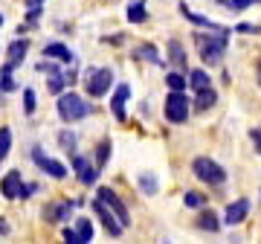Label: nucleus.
<instances>
[{"label": "nucleus", "mask_w": 261, "mask_h": 244, "mask_svg": "<svg viewBox=\"0 0 261 244\" xmlns=\"http://www.w3.org/2000/svg\"><path fill=\"white\" fill-rule=\"evenodd\" d=\"M226 38H229V32H195V44H197V53H200V58H203L206 64H221V58H224L226 53Z\"/></svg>", "instance_id": "nucleus-1"}, {"label": "nucleus", "mask_w": 261, "mask_h": 244, "mask_svg": "<svg viewBox=\"0 0 261 244\" xmlns=\"http://www.w3.org/2000/svg\"><path fill=\"white\" fill-rule=\"evenodd\" d=\"M56 111H58V116H61V122L73 125V122L84 119V116L90 113V102H84L82 96L73 93V90H64V93H58Z\"/></svg>", "instance_id": "nucleus-2"}, {"label": "nucleus", "mask_w": 261, "mask_h": 244, "mask_svg": "<svg viewBox=\"0 0 261 244\" xmlns=\"http://www.w3.org/2000/svg\"><path fill=\"white\" fill-rule=\"evenodd\" d=\"M192 99L186 96V90H168V96L163 99V113L171 125H186L189 113H192Z\"/></svg>", "instance_id": "nucleus-3"}, {"label": "nucleus", "mask_w": 261, "mask_h": 244, "mask_svg": "<svg viewBox=\"0 0 261 244\" xmlns=\"http://www.w3.org/2000/svg\"><path fill=\"white\" fill-rule=\"evenodd\" d=\"M82 82H84V90H87L90 99H102L113 87V70H108V67H87Z\"/></svg>", "instance_id": "nucleus-4"}, {"label": "nucleus", "mask_w": 261, "mask_h": 244, "mask_svg": "<svg viewBox=\"0 0 261 244\" xmlns=\"http://www.w3.org/2000/svg\"><path fill=\"white\" fill-rule=\"evenodd\" d=\"M192 172L200 183H209V186H224L226 183V169L221 163H215L212 157H195L192 160Z\"/></svg>", "instance_id": "nucleus-5"}, {"label": "nucleus", "mask_w": 261, "mask_h": 244, "mask_svg": "<svg viewBox=\"0 0 261 244\" xmlns=\"http://www.w3.org/2000/svg\"><path fill=\"white\" fill-rule=\"evenodd\" d=\"M93 215L99 218V221H102L105 233L111 235V238H119V235L125 233V227H122V221H119V218H116V212H113V209L108 207L105 201H99V198H96V201H93Z\"/></svg>", "instance_id": "nucleus-6"}, {"label": "nucleus", "mask_w": 261, "mask_h": 244, "mask_svg": "<svg viewBox=\"0 0 261 244\" xmlns=\"http://www.w3.org/2000/svg\"><path fill=\"white\" fill-rule=\"evenodd\" d=\"M73 172L75 178H79V183H84V186H93L96 180H99V166H96L90 157H84V154H73Z\"/></svg>", "instance_id": "nucleus-7"}, {"label": "nucleus", "mask_w": 261, "mask_h": 244, "mask_svg": "<svg viewBox=\"0 0 261 244\" xmlns=\"http://www.w3.org/2000/svg\"><path fill=\"white\" fill-rule=\"evenodd\" d=\"M73 207L75 201H49V204H44L41 215H44L47 224H64L67 218L73 215Z\"/></svg>", "instance_id": "nucleus-8"}, {"label": "nucleus", "mask_w": 261, "mask_h": 244, "mask_svg": "<svg viewBox=\"0 0 261 244\" xmlns=\"http://www.w3.org/2000/svg\"><path fill=\"white\" fill-rule=\"evenodd\" d=\"M96 198H99V201H105V204H108V207H111L113 212H116V218L122 221V227H130V212H128V207L122 204V198L116 195L113 189L99 186V189H96Z\"/></svg>", "instance_id": "nucleus-9"}, {"label": "nucleus", "mask_w": 261, "mask_h": 244, "mask_svg": "<svg viewBox=\"0 0 261 244\" xmlns=\"http://www.w3.org/2000/svg\"><path fill=\"white\" fill-rule=\"evenodd\" d=\"M32 160H35V166L41 172H47L49 178H56V180H64L67 178V166H64V163H58V160L47 157V154L38 149V145L32 149Z\"/></svg>", "instance_id": "nucleus-10"}, {"label": "nucleus", "mask_w": 261, "mask_h": 244, "mask_svg": "<svg viewBox=\"0 0 261 244\" xmlns=\"http://www.w3.org/2000/svg\"><path fill=\"white\" fill-rule=\"evenodd\" d=\"M20 186H23V175L18 169H12L0 180V195L6 198V201H15V198H20Z\"/></svg>", "instance_id": "nucleus-11"}, {"label": "nucleus", "mask_w": 261, "mask_h": 244, "mask_svg": "<svg viewBox=\"0 0 261 244\" xmlns=\"http://www.w3.org/2000/svg\"><path fill=\"white\" fill-rule=\"evenodd\" d=\"M247 215H250V201H247V198H238V201H232V204L226 207L224 224L238 227V224H244V221H247Z\"/></svg>", "instance_id": "nucleus-12"}, {"label": "nucleus", "mask_w": 261, "mask_h": 244, "mask_svg": "<svg viewBox=\"0 0 261 244\" xmlns=\"http://www.w3.org/2000/svg\"><path fill=\"white\" fill-rule=\"evenodd\" d=\"M130 99V87L122 82V85H116V93L111 96V113L116 116V122H125L128 119V113H125V105H128Z\"/></svg>", "instance_id": "nucleus-13"}, {"label": "nucleus", "mask_w": 261, "mask_h": 244, "mask_svg": "<svg viewBox=\"0 0 261 244\" xmlns=\"http://www.w3.org/2000/svg\"><path fill=\"white\" fill-rule=\"evenodd\" d=\"M44 56L53 58V61H61V64H73V61H75V53L67 47V44H61V41L44 44Z\"/></svg>", "instance_id": "nucleus-14"}, {"label": "nucleus", "mask_w": 261, "mask_h": 244, "mask_svg": "<svg viewBox=\"0 0 261 244\" xmlns=\"http://www.w3.org/2000/svg\"><path fill=\"white\" fill-rule=\"evenodd\" d=\"M27 53H29V41L20 35V38H15L9 47H6V61H9L12 67H18V64L27 61Z\"/></svg>", "instance_id": "nucleus-15"}, {"label": "nucleus", "mask_w": 261, "mask_h": 244, "mask_svg": "<svg viewBox=\"0 0 261 244\" xmlns=\"http://www.w3.org/2000/svg\"><path fill=\"white\" fill-rule=\"evenodd\" d=\"M180 15H183L186 20H192L195 27H206V29H215V32H232V29H226V27H221V23H215V20L203 18V15H195V12L186 6V3H180Z\"/></svg>", "instance_id": "nucleus-16"}, {"label": "nucleus", "mask_w": 261, "mask_h": 244, "mask_svg": "<svg viewBox=\"0 0 261 244\" xmlns=\"http://www.w3.org/2000/svg\"><path fill=\"white\" fill-rule=\"evenodd\" d=\"M134 58H137V61H148V64H154V67L166 64V58L160 56V50L154 47V44H140V47L134 50Z\"/></svg>", "instance_id": "nucleus-17"}, {"label": "nucleus", "mask_w": 261, "mask_h": 244, "mask_svg": "<svg viewBox=\"0 0 261 244\" xmlns=\"http://www.w3.org/2000/svg\"><path fill=\"white\" fill-rule=\"evenodd\" d=\"M197 230H203V233H218V230H221V218L215 215L212 209L200 207V215H197Z\"/></svg>", "instance_id": "nucleus-18"}, {"label": "nucleus", "mask_w": 261, "mask_h": 244, "mask_svg": "<svg viewBox=\"0 0 261 244\" xmlns=\"http://www.w3.org/2000/svg\"><path fill=\"white\" fill-rule=\"evenodd\" d=\"M168 61L177 67V70L186 73V50H183V44H180L177 38H171V41H168Z\"/></svg>", "instance_id": "nucleus-19"}, {"label": "nucleus", "mask_w": 261, "mask_h": 244, "mask_svg": "<svg viewBox=\"0 0 261 244\" xmlns=\"http://www.w3.org/2000/svg\"><path fill=\"white\" fill-rule=\"evenodd\" d=\"M128 23H145L148 20V9H145V0H130L128 12H125Z\"/></svg>", "instance_id": "nucleus-20"}, {"label": "nucleus", "mask_w": 261, "mask_h": 244, "mask_svg": "<svg viewBox=\"0 0 261 244\" xmlns=\"http://www.w3.org/2000/svg\"><path fill=\"white\" fill-rule=\"evenodd\" d=\"M189 87L192 90H203V87H212L209 85V73H206L203 67H197V70H189Z\"/></svg>", "instance_id": "nucleus-21"}, {"label": "nucleus", "mask_w": 261, "mask_h": 244, "mask_svg": "<svg viewBox=\"0 0 261 244\" xmlns=\"http://www.w3.org/2000/svg\"><path fill=\"white\" fill-rule=\"evenodd\" d=\"M215 102H218V93H215L212 87L197 90V99H195V108H197V111H209V108H215Z\"/></svg>", "instance_id": "nucleus-22"}, {"label": "nucleus", "mask_w": 261, "mask_h": 244, "mask_svg": "<svg viewBox=\"0 0 261 244\" xmlns=\"http://www.w3.org/2000/svg\"><path fill=\"white\" fill-rule=\"evenodd\" d=\"M137 186H140L142 195H157V178H154L151 172H140V178H137Z\"/></svg>", "instance_id": "nucleus-23"}, {"label": "nucleus", "mask_w": 261, "mask_h": 244, "mask_svg": "<svg viewBox=\"0 0 261 244\" xmlns=\"http://www.w3.org/2000/svg\"><path fill=\"white\" fill-rule=\"evenodd\" d=\"M166 85H168V90H186L189 79H186V73H183V70H171V73L166 76Z\"/></svg>", "instance_id": "nucleus-24"}, {"label": "nucleus", "mask_w": 261, "mask_h": 244, "mask_svg": "<svg viewBox=\"0 0 261 244\" xmlns=\"http://www.w3.org/2000/svg\"><path fill=\"white\" fill-rule=\"evenodd\" d=\"M12 70H15V67L9 64V61H6V64L0 67V90H3V93H12V90H15V79H12Z\"/></svg>", "instance_id": "nucleus-25"}, {"label": "nucleus", "mask_w": 261, "mask_h": 244, "mask_svg": "<svg viewBox=\"0 0 261 244\" xmlns=\"http://www.w3.org/2000/svg\"><path fill=\"white\" fill-rule=\"evenodd\" d=\"M108 160H111V140L105 137V140L96 145V166L105 169V166H108Z\"/></svg>", "instance_id": "nucleus-26"}, {"label": "nucleus", "mask_w": 261, "mask_h": 244, "mask_svg": "<svg viewBox=\"0 0 261 244\" xmlns=\"http://www.w3.org/2000/svg\"><path fill=\"white\" fill-rule=\"evenodd\" d=\"M9 149H12V131L6 125H0V163L9 157Z\"/></svg>", "instance_id": "nucleus-27"}, {"label": "nucleus", "mask_w": 261, "mask_h": 244, "mask_svg": "<svg viewBox=\"0 0 261 244\" xmlns=\"http://www.w3.org/2000/svg\"><path fill=\"white\" fill-rule=\"evenodd\" d=\"M75 230H79V235L84 238V244L93 241V221H90V218H79V221H75Z\"/></svg>", "instance_id": "nucleus-28"}, {"label": "nucleus", "mask_w": 261, "mask_h": 244, "mask_svg": "<svg viewBox=\"0 0 261 244\" xmlns=\"http://www.w3.org/2000/svg\"><path fill=\"white\" fill-rule=\"evenodd\" d=\"M64 87H67V76H61V73H53L47 79V90L49 93H64Z\"/></svg>", "instance_id": "nucleus-29"}, {"label": "nucleus", "mask_w": 261, "mask_h": 244, "mask_svg": "<svg viewBox=\"0 0 261 244\" xmlns=\"http://www.w3.org/2000/svg\"><path fill=\"white\" fill-rule=\"evenodd\" d=\"M75 142H79V140H75L73 131H61V134H58V145H61L67 154H75Z\"/></svg>", "instance_id": "nucleus-30"}, {"label": "nucleus", "mask_w": 261, "mask_h": 244, "mask_svg": "<svg viewBox=\"0 0 261 244\" xmlns=\"http://www.w3.org/2000/svg\"><path fill=\"white\" fill-rule=\"evenodd\" d=\"M183 204H186L189 209H200L206 204V195H200V192H186V195H183Z\"/></svg>", "instance_id": "nucleus-31"}, {"label": "nucleus", "mask_w": 261, "mask_h": 244, "mask_svg": "<svg viewBox=\"0 0 261 244\" xmlns=\"http://www.w3.org/2000/svg\"><path fill=\"white\" fill-rule=\"evenodd\" d=\"M23 113H27V116L35 113V90H32V87L23 90Z\"/></svg>", "instance_id": "nucleus-32"}, {"label": "nucleus", "mask_w": 261, "mask_h": 244, "mask_svg": "<svg viewBox=\"0 0 261 244\" xmlns=\"http://www.w3.org/2000/svg\"><path fill=\"white\" fill-rule=\"evenodd\" d=\"M221 3H224V6H226L229 12H244L247 6H252L255 0H221Z\"/></svg>", "instance_id": "nucleus-33"}, {"label": "nucleus", "mask_w": 261, "mask_h": 244, "mask_svg": "<svg viewBox=\"0 0 261 244\" xmlns=\"http://www.w3.org/2000/svg\"><path fill=\"white\" fill-rule=\"evenodd\" d=\"M61 235H64V241H70V244H84V238L79 235V230H73V227H64Z\"/></svg>", "instance_id": "nucleus-34"}, {"label": "nucleus", "mask_w": 261, "mask_h": 244, "mask_svg": "<svg viewBox=\"0 0 261 244\" xmlns=\"http://www.w3.org/2000/svg\"><path fill=\"white\" fill-rule=\"evenodd\" d=\"M235 32H241V35H255V32H261V27L258 23H255V27H252V23H238Z\"/></svg>", "instance_id": "nucleus-35"}, {"label": "nucleus", "mask_w": 261, "mask_h": 244, "mask_svg": "<svg viewBox=\"0 0 261 244\" xmlns=\"http://www.w3.org/2000/svg\"><path fill=\"white\" fill-rule=\"evenodd\" d=\"M250 140H252V145H255V151L261 154V128H252V131H250Z\"/></svg>", "instance_id": "nucleus-36"}, {"label": "nucleus", "mask_w": 261, "mask_h": 244, "mask_svg": "<svg viewBox=\"0 0 261 244\" xmlns=\"http://www.w3.org/2000/svg\"><path fill=\"white\" fill-rule=\"evenodd\" d=\"M0 235H9V224H6L3 218H0Z\"/></svg>", "instance_id": "nucleus-37"}, {"label": "nucleus", "mask_w": 261, "mask_h": 244, "mask_svg": "<svg viewBox=\"0 0 261 244\" xmlns=\"http://www.w3.org/2000/svg\"><path fill=\"white\" fill-rule=\"evenodd\" d=\"M29 3H44V0H29Z\"/></svg>", "instance_id": "nucleus-38"}, {"label": "nucleus", "mask_w": 261, "mask_h": 244, "mask_svg": "<svg viewBox=\"0 0 261 244\" xmlns=\"http://www.w3.org/2000/svg\"><path fill=\"white\" fill-rule=\"evenodd\" d=\"M0 27H3V15H0Z\"/></svg>", "instance_id": "nucleus-39"}]
</instances>
